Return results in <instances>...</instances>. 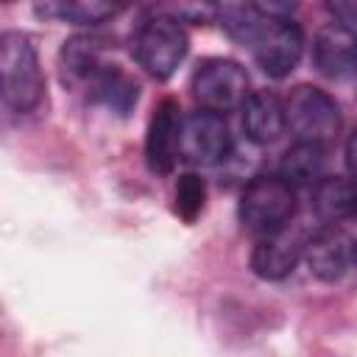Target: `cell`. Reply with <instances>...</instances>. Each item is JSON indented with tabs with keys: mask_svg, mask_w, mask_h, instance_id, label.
Returning <instances> with one entry per match:
<instances>
[{
	"mask_svg": "<svg viewBox=\"0 0 357 357\" xmlns=\"http://www.w3.org/2000/svg\"><path fill=\"white\" fill-rule=\"evenodd\" d=\"M0 81L3 100L11 112L28 114L42 103L45 75L33 42L20 31H6L0 36Z\"/></svg>",
	"mask_w": 357,
	"mask_h": 357,
	"instance_id": "obj_1",
	"label": "cell"
},
{
	"mask_svg": "<svg viewBox=\"0 0 357 357\" xmlns=\"http://www.w3.org/2000/svg\"><path fill=\"white\" fill-rule=\"evenodd\" d=\"M240 223L254 234H273L296 215V190L284 176H257L240 195Z\"/></svg>",
	"mask_w": 357,
	"mask_h": 357,
	"instance_id": "obj_2",
	"label": "cell"
},
{
	"mask_svg": "<svg viewBox=\"0 0 357 357\" xmlns=\"http://www.w3.org/2000/svg\"><path fill=\"white\" fill-rule=\"evenodd\" d=\"M284 120H287V128L296 134V139L318 142V145L335 139L343 126L337 100L326 89L312 84H298L287 95Z\"/></svg>",
	"mask_w": 357,
	"mask_h": 357,
	"instance_id": "obj_3",
	"label": "cell"
},
{
	"mask_svg": "<svg viewBox=\"0 0 357 357\" xmlns=\"http://www.w3.org/2000/svg\"><path fill=\"white\" fill-rule=\"evenodd\" d=\"M187 45L190 42L181 22L167 14H159L145 20L134 33V59L151 78L167 81L187 56Z\"/></svg>",
	"mask_w": 357,
	"mask_h": 357,
	"instance_id": "obj_4",
	"label": "cell"
},
{
	"mask_svg": "<svg viewBox=\"0 0 357 357\" xmlns=\"http://www.w3.org/2000/svg\"><path fill=\"white\" fill-rule=\"evenodd\" d=\"M192 98L201 109L226 114L245 103L248 92V73L231 59H206L192 73Z\"/></svg>",
	"mask_w": 357,
	"mask_h": 357,
	"instance_id": "obj_5",
	"label": "cell"
},
{
	"mask_svg": "<svg viewBox=\"0 0 357 357\" xmlns=\"http://www.w3.org/2000/svg\"><path fill=\"white\" fill-rule=\"evenodd\" d=\"M229 151H231V134L223 114L198 109L181 120L178 159L195 167H212L220 165L229 156Z\"/></svg>",
	"mask_w": 357,
	"mask_h": 357,
	"instance_id": "obj_6",
	"label": "cell"
},
{
	"mask_svg": "<svg viewBox=\"0 0 357 357\" xmlns=\"http://www.w3.org/2000/svg\"><path fill=\"white\" fill-rule=\"evenodd\" d=\"M251 45H254V59H257L259 70L271 78H284L296 70V64L301 59L304 36L296 22L273 20L251 33Z\"/></svg>",
	"mask_w": 357,
	"mask_h": 357,
	"instance_id": "obj_7",
	"label": "cell"
},
{
	"mask_svg": "<svg viewBox=\"0 0 357 357\" xmlns=\"http://www.w3.org/2000/svg\"><path fill=\"white\" fill-rule=\"evenodd\" d=\"M178 103L165 98L148 123L145 134V162L153 173H170L178 159V134H181V114Z\"/></svg>",
	"mask_w": 357,
	"mask_h": 357,
	"instance_id": "obj_8",
	"label": "cell"
},
{
	"mask_svg": "<svg viewBox=\"0 0 357 357\" xmlns=\"http://www.w3.org/2000/svg\"><path fill=\"white\" fill-rule=\"evenodd\" d=\"M312 64L326 78H351L357 73V33L337 22L324 25L312 42Z\"/></svg>",
	"mask_w": 357,
	"mask_h": 357,
	"instance_id": "obj_9",
	"label": "cell"
},
{
	"mask_svg": "<svg viewBox=\"0 0 357 357\" xmlns=\"http://www.w3.org/2000/svg\"><path fill=\"white\" fill-rule=\"evenodd\" d=\"M304 243L301 234L296 231H273V234H262V240L254 245L251 254V271L259 279H284L293 273V268L298 265V259L304 257Z\"/></svg>",
	"mask_w": 357,
	"mask_h": 357,
	"instance_id": "obj_10",
	"label": "cell"
},
{
	"mask_svg": "<svg viewBox=\"0 0 357 357\" xmlns=\"http://www.w3.org/2000/svg\"><path fill=\"white\" fill-rule=\"evenodd\" d=\"M287 120H284V103L268 92H251L243 103V131L251 142L257 145H268L273 139H279V134L284 131Z\"/></svg>",
	"mask_w": 357,
	"mask_h": 357,
	"instance_id": "obj_11",
	"label": "cell"
},
{
	"mask_svg": "<svg viewBox=\"0 0 357 357\" xmlns=\"http://www.w3.org/2000/svg\"><path fill=\"white\" fill-rule=\"evenodd\" d=\"M304 257H307L310 273H315L324 282H332V279H340L346 268L349 243L335 226H324L304 243Z\"/></svg>",
	"mask_w": 357,
	"mask_h": 357,
	"instance_id": "obj_12",
	"label": "cell"
},
{
	"mask_svg": "<svg viewBox=\"0 0 357 357\" xmlns=\"http://www.w3.org/2000/svg\"><path fill=\"white\" fill-rule=\"evenodd\" d=\"M357 187L343 176H321L312 192V209L324 223H337L354 215Z\"/></svg>",
	"mask_w": 357,
	"mask_h": 357,
	"instance_id": "obj_13",
	"label": "cell"
},
{
	"mask_svg": "<svg viewBox=\"0 0 357 357\" xmlns=\"http://www.w3.org/2000/svg\"><path fill=\"white\" fill-rule=\"evenodd\" d=\"M59 64H61V75L70 84H81V81H92L95 73L103 67L100 64V42L89 33H75L64 42L61 53H59Z\"/></svg>",
	"mask_w": 357,
	"mask_h": 357,
	"instance_id": "obj_14",
	"label": "cell"
},
{
	"mask_svg": "<svg viewBox=\"0 0 357 357\" xmlns=\"http://www.w3.org/2000/svg\"><path fill=\"white\" fill-rule=\"evenodd\" d=\"M92 86V98L98 103H103L106 109L117 112V114H128L131 106L139 98V86L134 78H128L123 70L117 67H100L95 73V78L89 81Z\"/></svg>",
	"mask_w": 357,
	"mask_h": 357,
	"instance_id": "obj_15",
	"label": "cell"
},
{
	"mask_svg": "<svg viewBox=\"0 0 357 357\" xmlns=\"http://www.w3.org/2000/svg\"><path fill=\"white\" fill-rule=\"evenodd\" d=\"M324 162H326L324 145L298 139L282 156V176L290 184H315L324 176Z\"/></svg>",
	"mask_w": 357,
	"mask_h": 357,
	"instance_id": "obj_16",
	"label": "cell"
},
{
	"mask_svg": "<svg viewBox=\"0 0 357 357\" xmlns=\"http://www.w3.org/2000/svg\"><path fill=\"white\" fill-rule=\"evenodd\" d=\"M128 0H61V14L78 25H98L117 17Z\"/></svg>",
	"mask_w": 357,
	"mask_h": 357,
	"instance_id": "obj_17",
	"label": "cell"
},
{
	"mask_svg": "<svg viewBox=\"0 0 357 357\" xmlns=\"http://www.w3.org/2000/svg\"><path fill=\"white\" fill-rule=\"evenodd\" d=\"M204 201H206V184H204V178L195 176V173L178 176L176 192H173V209H176V215H178L181 220L192 223V220L201 215Z\"/></svg>",
	"mask_w": 357,
	"mask_h": 357,
	"instance_id": "obj_18",
	"label": "cell"
},
{
	"mask_svg": "<svg viewBox=\"0 0 357 357\" xmlns=\"http://www.w3.org/2000/svg\"><path fill=\"white\" fill-rule=\"evenodd\" d=\"M167 8H170L167 17H173L178 22L201 25V22H209L218 17V0H170Z\"/></svg>",
	"mask_w": 357,
	"mask_h": 357,
	"instance_id": "obj_19",
	"label": "cell"
},
{
	"mask_svg": "<svg viewBox=\"0 0 357 357\" xmlns=\"http://www.w3.org/2000/svg\"><path fill=\"white\" fill-rule=\"evenodd\" d=\"M248 3L265 20H290V14L298 8V0H248Z\"/></svg>",
	"mask_w": 357,
	"mask_h": 357,
	"instance_id": "obj_20",
	"label": "cell"
},
{
	"mask_svg": "<svg viewBox=\"0 0 357 357\" xmlns=\"http://www.w3.org/2000/svg\"><path fill=\"white\" fill-rule=\"evenodd\" d=\"M326 11L337 25L357 33V0H326Z\"/></svg>",
	"mask_w": 357,
	"mask_h": 357,
	"instance_id": "obj_21",
	"label": "cell"
},
{
	"mask_svg": "<svg viewBox=\"0 0 357 357\" xmlns=\"http://www.w3.org/2000/svg\"><path fill=\"white\" fill-rule=\"evenodd\" d=\"M346 167H349L351 178H357V128L351 131V137L346 142Z\"/></svg>",
	"mask_w": 357,
	"mask_h": 357,
	"instance_id": "obj_22",
	"label": "cell"
},
{
	"mask_svg": "<svg viewBox=\"0 0 357 357\" xmlns=\"http://www.w3.org/2000/svg\"><path fill=\"white\" fill-rule=\"evenodd\" d=\"M351 259H354V268H357V240H354V245H351Z\"/></svg>",
	"mask_w": 357,
	"mask_h": 357,
	"instance_id": "obj_23",
	"label": "cell"
},
{
	"mask_svg": "<svg viewBox=\"0 0 357 357\" xmlns=\"http://www.w3.org/2000/svg\"><path fill=\"white\" fill-rule=\"evenodd\" d=\"M354 215H357V206H354Z\"/></svg>",
	"mask_w": 357,
	"mask_h": 357,
	"instance_id": "obj_24",
	"label": "cell"
}]
</instances>
